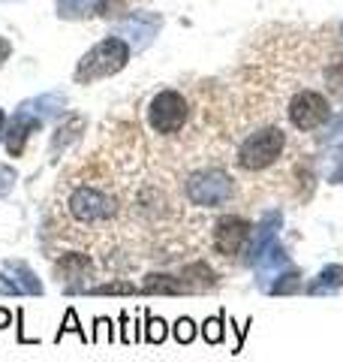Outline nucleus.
<instances>
[{
    "label": "nucleus",
    "mask_w": 343,
    "mask_h": 362,
    "mask_svg": "<svg viewBox=\"0 0 343 362\" xmlns=\"http://www.w3.org/2000/svg\"><path fill=\"white\" fill-rule=\"evenodd\" d=\"M328 78H331V82H337L335 88H343V64H335V66H331V70H328Z\"/></svg>",
    "instance_id": "24"
},
{
    "label": "nucleus",
    "mask_w": 343,
    "mask_h": 362,
    "mask_svg": "<svg viewBox=\"0 0 343 362\" xmlns=\"http://www.w3.org/2000/svg\"><path fill=\"white\" fill-rule=\"evenodd\" d=\"M343 287V266H328L307 284L311 296H323V293H337Z\"/></svg>",
    "instance_id": "12"
},
{
    "label": "nucleus",
    "mask_w": 343,
    "mask_h": 362,
    "mask_svg": "<svg viewBox=\"0 0 343 362\" xmlns=\"http://www.w3.org/2000/svg\"><path fill=\"white\" fill-rule=\"evenodd\" d=\"M280 211H265L262 214V221L256 226V235H253V245H250V257H247V263L250 266H256L262 257H265L274 245H277V233H280Z\"/></svg>",
    "instance_id": "9"
},
{
    "label": "nucleus",
    "mask_w": 343,
    "mask_h": 362,
    "mask_svg": "<svg viewBox=\"0 0 343 362\" xmlns=\"http://www.w3.org/2000/svg\"><path fill=\"white\" fill-rule=\"evenodd\" d=\"M6 272H9V275H16V278L0 275V281H4V290H9V293H30V296H40V293H42V284L33 278V272L25 263H16V259H9Z\"/></svg>",
    "instance_id": "10"
},
{
    "label": "nucleus",
    "mask_w": 343,
    "mask_h": 362,
    "mask_svg": "<svg viewBox=\"0 0 343 362\" xmlns=\"http://www.w3.org/2000/svg\"><path fill=\"white\" fill-rule=\"evenodd\" d=\"M64 332H78L82 338H88L85 332H82V326H78V320H76V311L73 308H66V326H61V332H57V341L64 338Z\"/></svg>",
    "instance_id": "21"
},
{
    "label": "nucleus",
    "mask_w": 343,
    "mask_h": 362,
    "mask_svg": "<svg viewBox=\"0 0 343 362\" xmlns=\"http://www.w3.org/2000/svg\"><path fill=\"white\" fill-rule=\"evenodd\" d=\"M250 233H253V223L247 218H238V214H226L214 223V247L217 254L223 257H235L241 254V247L247 245Z\"/></svg>",
    "instance_id": "7"
},
{
    "label": "nucleus",
    "mask_w": 343,
    "mask_h": 362,
    "mask_svg": "<svg viewBox=\"0 0 343 362\" xmlns=\"http://www.w3.org/2000/svg\"><path fill=\"white\" fill-rule=\"evenodd\" d=\"M70 211L76 221H85V223L109 221L114 214V199L97 187H78L70 197Z\"/></svg>",
    "instance_id": "6"
},
{
    "label": "nucleus",
    "mask_w": 343,
    "mask_h": 362,
    "mask_svg": "<svg viewBox=\"0 0 343 362\" xmlns=\"http://www.w3.org/2000/svg\"><path fill=\"white\" fill-rule=\"evenodd\" d=\"M283 145H286V136L280 127H262L241 142V148H238V166L247 169V173L268 169L283 154Z\"/></svg>",
    "instance_id": "2"
},
{
    "label": "nucleus",
    "mask_w": 343,
    "mask_h": 362,
    "mask_svg": "<svg viewBox=\"0 0 343 362\" xmlns=\"http://www.w3.org/2000/svg\"><path fill=\"white\" fill-rule=\"evenodd\" d=\"M130 61V45L121 37H106L100 40L76 66V82L78 85H94L100 78H109L121 73Z\"/></svg>",
    "instance_id": "1"
},
{
    "label": "nucleus",
    "mask_w": 343,
    "mask_h": 362,
    "mask_svg": "<svg viewBox=\"0 0 343 362\" xmlns=\"http://www.w3.org/2000/svg\"><path fill=\"white\" fill-rule=\"evenodd\" d=\"M90 293H97V296H109V293H136V284H130V281H114V284H100Z\"/></svg>",
    "instance_id": "20"
},
{
    "label": "nucleus",
    "mask_w": 343,
    "mask_h": 362,
    "mask_svg": "<svg viewBox=\"0 0 343 362\" xmlns=\"http://www.w3.org/2000/svg\"><path fill=\"white\" fill-rule=\"evenodd\" d=\"M57 275L61 281H78L90 275V259L85 254H64L57 259Z\"/></svg>",
    "instance_id": "13"
},
{
    "label": "nucleus",
    "mask_w": 343,
    "mask_h": 362,
    "mask_svg": "<svg viewBox=\"0 0 343 362\" xmlns=\"http://www.w3.org/2000/svg\"><path fill=\"white\" fill-rule=\"evenodd\" d=\"M148 341L151 344H163L166 341V323L160 317H148Z\"/></svg>",
    "instance_id": "19"
},
{
    "label": "nucleus",
    "mask_w": 343,
    "mask_h": 362,
    "mask_svg": "<svg viewBox=\"0 0 343 362\" xmlns=\"http://www.w3.org/2000/svg\"><path fill=\"white\" fill-rule=\"evenodd\" d=\"M9 323H13V314H9L6 308H0V329H6Z\"/></svg>",
    "instance_id": "26"
},
{
    "label": "nucleus",
    "mask_w": 343,
    "mask_h": 362,
    "mask_svg": "<svg viewBox=\"0 0 343 362\" xmlns=\"http://www.w3.org/2000/svg\"><path fill=\"white\" fill-rule=\"evenodd\" d=\"M13 178H16V175H13V169H6V166L0 169V197H6V194H9V187H13Z\"/></svg>",
    "instance_id": "23"
},
{
    "label": "nucleus",
    "mask_w": 343,
    "mask_h": 362,
    "mask_svg": "<svg viewBox=\"0 0 343 362\" xmlns=\"http://www.w3.org/2000/svg\"><path fill=\"white\" fill-rule=\"evenodd\" d=\"M202 338L205 341H211V344L223 341V314H217V317H211V320L202 323Z\"/></svg>",
    "instance_id": "17"
},
{
    "label": "nucleus",
    "mask_w": 343,
    "mask_h": 362,
    "mask_svg": "<svg viewBox=\"0 0 343 362\" xmlns=\"http://www.w3.org/2000/svg\"><path fill=\"white\" fill-rule=\"evenodd\" d=\"M187 199L199 209H220L232 199V178L223 169H202L187 178Z\"/></svg>",
    "instance_id": "3"
},
{
    "label": "nucleus",
    "mask_w": 343,
    "mask_h": 362,
    "mask_svg": "<svg viewBox=\"0 0 343 362\" xmlns=\"http://www.w3.org/2000/svg\"><path fill=\"white\" fill-rule=\"evenodd\" d=\"M193 338H196V323L190 320V317H181L175 323V341L178 344H190Z\"/></svg>",
    "instance_id": "18"
},
{
    "label": "nucleus",
    "mask_w": 343,
    "mask_h": 362,
    "mask_svg": "<svg viewBox=\"0 0 343 362\" xmlns=\"http://www.w3.org/2000/svg\"><path fill=\"white\" fill-rule=\"evenodd\" d=\"M328 118H331V106H328V100L319 94V90H299V94L292 97L289 121H292L295 130L311 133L316 127H323Z\"/></svg>",
    "instance_id": "5"
},
{
    "label": "nucleus",
    "mask_w": 343,
    "mask_h": 362,
    "mask_svg": "<svg viewBox=\"0 0 343 362\" xmlns=\"http://www.w3.org/2000/svg\"><path fill=\"white\" fill-rule=\"evenodd\" d=\"M163 25L157 16H148V13H133L127 18V25H124V33H139V40H136V49H145L148 42L154 40L157 28Z\"/></svg>",
    "instance_id": "11"
},
{
    "label": "nucleus",
    "mask_w": 343,
    "mask_h": 362,
    "mask_svg": "<svg viewBox=\"0 0 343 362\" xmlns=\"http://www.w3.org/2000/svg\"><path fill=\"white\" fill-rule=\"evenodd\" d=\"M100 6V0H57V16L61 18H88Z\"/></svg>",
    "instance_id": "15"
},
{
    "label": "nucleus",
    "mask_w": 343,
    "mask_h": 362,
    "mask_svg": "<svg viewBox=\"0 0 343 362\" xmlns=\"http://www.w3.org/2000/svg\"><path fill=\"white\" fill-rule=\"evenodd\" d=\"M299 287H301V278L292 266V269H286L280 278H274V284H268V293H274V296H286V293H295Z\"/></svg>",
    "instance_id": "16"
},
{
    "label": "nucleus",
    "mask_w": 343,
    "mask_h": 362,
    "mask_svg": "<svg viewBox=\"0 0 343 362\" xmlns=\"http://www.w3.org/2000/svg\"><path fill=\"white\" fill-rule=\"evenodd\" d=\"M190 284L184 278H169V275H151L145 281V293H172V296H178V293H187Z\"/></svg>",
    "instance_id": "14"
},
{
    "label": "nucleus",
    "mask_w": 343,
    "mask_h": 362,
    "mask_svg": "<svg viewBox=\"0 0 343 362\" xmlns=\"http://www.w3.org/2000/svg\"><path fill=\"white\" fill-rule=\"evenodd\" d=\"M4 124H6V115H4V109H0V136L6 133V130H4Z\"/></svg>",
    "instance_id": "27"
},
{
    "label": "nucleus",
    "mask_w": 343,
    "mask_h": 362,
    "mask_svg": "<svg viewBox=\"0 0 343 362\" xmlns=\"http://www.w3.org/2000/svg\"><path fill=\"white\" fill-rule=\"evenodd\" d=\"M40 127H42V118L33 109H28L25 103H21V109L13 115V121H9V130H6V151H9V157H21V154H25V145L30 139V133H37Z\"/></svg>",
    "instance_id": "8"
},
{
    "label": "nucleus",
    "mask_w": 343,
    "mask_h": 362,
    "mask_svg": "<svg viewBox=\"0 0 343 362\" xmlns=\"http://www.w3.org/2000/svg\"><path fill=\"white\" fill-rule=\"evenodd\" d=\"M100 338H114V329H112V320H106V317H100L97 320V332H94V341H100Z\"/></svg>",
    "instance_id": "22"
},
{
    "label": "nucleus",
    "mask_w": 343,
    "mask_h": 362,
    "mask_svg": "<svg viewBox=\"0 0 343 362\" xmlns=\"http://www.w3.org/2000/svg\"><path fill=\"white\" fill-rule=\"evenodd\" d=\"M9 54H13V45H9L6 37H0V66H4L9 61Z\"/></svg>",
    "instance_id": "25"
},
{
    "label": "nucleus",
    "mask_w": 343,
    "mask_h": 362,
    "mask_svg": "<svg viewBox=\"0 0 343 362\" xmlns=\"http://www.w3.org/2000/svg\"><path fill=\"white\" fill-rule=\"evenodd\" d=\"M187 100L184 94H178V90H160V94L151 100V106H148V124H151V130L154 133H178L181 127H184V121H187Z\"/></svg>",
    "instance_id": "4"
}]
</instances>
